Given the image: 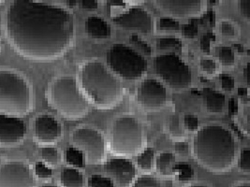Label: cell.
<instances>
[{
    "mask_svg": "<svg viewBox=\"0 0 250 187\" xmlns=\"http://www.w3.org/2000/svg\"><path fill=\"white\" fill-rule=\"evenodd\" d=\"M5 29L19 55L39 62L61 57L72 45L75 37L71 12L32 0L12 2L6 13Z\"/></svg>",
    "mask_w": 250,
    "mask_h": 187,
    "instance_id": "6da1fadb",
    "label": "cell"
},
{
    "mask_svg": "<svg viewBox=\"0 0 250 187\" xmlns=\"http://www.w3.org/2000/svg\"><path fill=\"white\" fill-rule=\"evenodd\" d=\"M236 142L231 132L218 125H208L198 130L192 143V153L198 163L213 172L229 170L235 161Z\"/></svg>",
    "mask_w": 250,
    "mask_h": 187,
    "instance_id": "7a4b0ae2",
    "label": "cell"
},
{
    "mask_svg": "<svg viewBox=\"0 0 250 187\" xmlns=\"http://www.w3.org/2000/svg\"><path fill=\"white\" fill-rule=\"evenodd\" d=\"M80 82L83 93L102 110L114 108L124 95L121 82L101 62L91 61L83 65Z\"/></svg>",
    "mask_w": 250,
    "mask_h": 187,
    "instance_id": "3957f363",
    "label": "cell"
},
{
    "mask_svg": "<svg viewBox=\"0 0 250 187\" xmlns=\"http://www.w3.org/2000/svg\"><path fill=\"white\" fill-rule=\"evenodd\" d=\"M32 110V93L26 80L18 73L0 70V115L21 117Z\"/></svg>",
    "mask_w": 250,
    "mask_h": 187,
    "instance_id": "277c9868",
    "label": "cell"
},
{
    "mask_svg": "<svg viewBox=\"0 0 250 187\" xmlns=\"http://www.w3.org/2000/svg\"><path fill=\"white\" fill-rule=\"evenodd\" d=\"M49 98L57 112L68 120L82 119L89 112V103L73 77L56 79L50 87Z\"/></svg>",
    "mask_w": 250,
    "mask_h": 187,
    "instance_id": "5b68a950",
    "label": "cell"
},
{
    "mask_svg": "<svg viewBox=\"0 0 250 187\" xmlns=\"http://www.w3.org/2000/svg\"><path fill=\"white\" fill-rule=\"evenodd\" d=\"M146 136L143 125L135 117L125 115L114 121L111 134V151L120 157H131L145 150Z\"/></svg>",
    "mask_w": 250,
    "mask_h": 187,
    "instance_id": "8992f818",
    "label": "cell"
},
{
    "mask_svg": "<svg viewBox=\"0 0 250 187\" xmlns=\"http://www.w3.org/2000/svg\"><path fill=\"white\" fill-rule=\"evenodd\" d=\"M107 64L117 76L125 80L143 78L147 71V61L135 50L116 43L107 52Z\"/></svg>",
    "mask_w": 250,
    "mask_h": 187,
    "instance_id": "52a82bcc",
    "label": "cell"
},
{
    "mask_svg": "<svg viewBox=\"0 0 250 187\" xmlns=\"http://www.w3.org/2000/svg\"><path fill=\"white\" fill-rule=\"evenodd\" d=\"M154 70L159 78L173 89H186L191 85L190 68L174 54L158 56L154 58Z\"/></svg>",
    "mask_w": 250,
    "mask_h": 187,
    "instance_id": "ba28073f",
    "label": "cell"
},
{
    "mask_svg": "<svg viewBox=\"0 0 250 187\" xmlns=\"http://www.w3.org/2000/svg\"><path fill=\"white\" fill-rule=\"evenodd\" d=\"M75 148L86 155L87 163L99 165L106 157V143L103 134L91 128H80L71 135Z\"/></svg>",
    "mask_w": 250,
    "mask_h": 187,
    "instance_id": "9c48e42d",
    "label": "cell"
},
{
    "mask_svg": "<svg viewBox=\"0 0 250 187\" xmlns=\"http://www.w3.org/2000/svg\"><path fill=\"white\" fill-rule=\"evenodd\" d=\"M0 187H35L30 168L20 161H12L0 166Z\"/></svg>",
    "mask_w": 250,
    "mask_h": 187,
    "instance_id": "30bf717a",
    "label": "cell"
},
{
    "mask_svg": "<svg viewBox=\"0 0 250 187\" xmlns=\"http://www.w3.org/2000/svg\"><path fill=\"white\" fill-rule=\"evenodd\" d=\"M138 102L147 111H158L167 104L166 87L155 79H146L141 83L138 92Z\"/></svg>",
    "mask_w": 250,
    "mask_h": 187,
    "instance_id": "8fae6325",
    "label": "cell"
},
{
    "mask_svg": "<svg viewBox=\"0 0 250 187\" xmlns=\"http://www.w3.org/2000/svg\"><path fill=\"white\" fill-rule=\"evenodd\" d=\"M114 23L125 30L137 31L143 34H150L153 28V19L150 13L144 8L132 7L124 13L115 16Z\"/></svg>",
    "mask_w": 250,
    "mask_h": 187,
    "instance_id": "7c38bea8",
    "label": "cell"
},
{
    "mask_svg": "<svg viewBox=\"0 0 250 187\" xmlns=\"http://www.w3.org/2000/svg\"><path fill=\"white\" fill-rule=\"evenodd\" d=\"M104 171L119 187H129L136 176V168L127 158H112L104 164Z\"/></svg>",
    "mask_w": 250,
    "mask_h": 187,
    "instance_id": "4fadbf2b",
    "label": "cell"
},
{
    "mask_svg": "<svg viewBox=\"0 0 250 187\" xmlns=\"http://www.w3.org/2000/svg\"><path fill=\"white\" fill-rule=\"evenodd\" d=\"M154 3L162 12L177 17H197L205 9V2L201 0H157Z\"/></svg>",
    "mask_w": 250,
    "mask_h": 187,
    "instance_id": "5bb4252c",
    "label": "cell"
},
{
    "mask_svg": "<svg viewBox=\"0 0 250 187\" xmlns=\"http://www.w3.org/2000/svg\"><path fill=\"white\" fill-rule=\"evenodd\" d=\"M26 129L18 117L0 115V146L12 147L19 144L25 136Z\"/></svg>",
    "mask_w": 250,
    "mask_h": 187,
    "instance_id": "9a60e30c",
    "label": "cell"
},
{
    "mask_svg": "<svg viewBox=\"0 0 250 187\" xmlns=\"http://www.w3.org/2000/svg\"><path fill=\"white\" fill-rule=\"evenodd\" d=\"M62 128L53 116L40 115L36 118L34 126L35 140L40 144L50 145L61 138Z\"/></svg>",
    "mask_w": 250,
    "mask_h": 187,
    "instance_id": "2e32d148",
    "label": "cell"
},
{
    "mask_svg": "<svg viewBox=\"0 0 250 187\" xmlns=\"http://www.w3.org/2000/svg\"><path fill=\"white\" fill-rule=\"evenodd\" d=\"M86 32L95 39H106L112 35L110 24L99 16H90L86 20Z\"/></svg>",
    "mask_w": 250,
    "mask_h": 187,
    "instance_id": "e0dca14e",
    "label": "cell"
},
{
    "mask_svg": "<svg viewBox=\"0 0 250 187\" xmlns=\"http://www.w3.org/2000/svg\"><path fill=\"white\" fill-rule=\"evenodd\" d=\"M204 95L206 109L209 112L219 113L223 112L226 101V97L223 94L211 88H205Z\"/></svg>",
    "mask_w": 250,
    "mask_h": 187,
    "instance_id": "ac0fdd59",
    "label": "cell"
},
{
    "mask_svg": "<svg viewBox=\"0 0 250 187\" xmlns=\"http://www.w3.org/2000/svg\"><path fill=\"white\" fill-rule=\"evenodd\" d=\"M60 184L62 187H83V176L74 168H65L60 174Z\"/></svg>",
    "mask_w": 250,
    "mask_h": 187,
    "instance_id": "d6986e66",
    "label": "cell"
},
{
    "mask_svg": "<svg viewBox=\"0 0 250 187\" xmlns=\"http://www.w3.org/2000/svg\"><path fill=\"white\" fill-rule=\"evenodd\" d=\"M65 160L70 168H80L84 166L83 153L75 147H68L65 152Z\"/></svg>",
    "mask_w": 250,
    "mask_h": 187,
    "instance_id": "ffe728a7",
    "label": "cell"
},
{
    "mask_svg": "<svg viewBox=\"0 0 250 187\" xmlns=\"http://www.w3.org/2000/svg\"><path fill=\"white\" fill-rule=\"evenodd\" d=\"M173 160H174L173 153L169 152H162L157 157V160H156L157 171L162 175H168Z\"/></svg>",
    "mask_w": 250,
    "mask_h": 187,
    "instance_id": "44dd1931",
    "label": "cell"
},
{
    "mask_svg": "<svg viewBox=\"0 0 250 187\" xmlns=\"http://www.w3.org/2000/svg\"><path fill=\"white\" fill-rule=\"evenodd\" d=\"M155 152L152 148H146L137 157V164L142 170L150 171L154 166Z\"/></svg>",
    "mask_w": 250,
    "mask_h": 187,
    "instance_id": "7402d4cb",
    "label": "cell"
},
{
    "mask_svg": "<svg viewBox=\"0 0 250 187\" xmlns=\"http://www.w3.org/2000/svg\"><path fill=\"white\" fill-rule=\"evenodd\" d=\"M157 49L161 51H180L183 44L181 39L177 37H160L156 42Z\"/></svg>",
    "mask_w": 250,
    "mask_h": 187,
    "instance_id": "603a6c76",
    "label": "cell"
},
{
    "mask_svg": "<svg viewBox=\"0 0 250 187\" xmlns=\"http://www.w3.org/2000/svg\"><path fill=\"white\" fill-rule=\"evenodd\" d=\"M172 171L177 173L178 180L180 182H188L192 180L194 177V171L190 165L187 163H178L173 166Z\"/></svg>",
    "mask_w": 250,
    "mask_h": 187,
    "instance_id": "cb8c5ba5",
    "label": "cell"
},
{
    "mask_svg": "<svg viewBox=\"0 0 250 187\" xmlns=\"http://www.w3.org/2000/svg\"><path fill=\"white\" fill-rule=\"evenodd\" d=\"M168 131L171 138L173 139H182L184 137V132L180 125V120L177 114H172L169 118Z\"/></svg>",
    "mask_w": 250,
    "mask_h": 187,
    "instance_id": "d4e9b609",
    "label": "cell"
},
{
    "mask_svg": "<svg viewBox=\"0 0 250 187\" xmlns=\"http://www.w3.org/2000/svg\"><path fill=\"white\" fill-rule=\"evenodd\" d=\"M42 160L44 161V164H47L49 166L55 167L59 163L60 157H59V152L57 148L55 147H43L42 149Z\"/></svg>",
    "mask_w": 250,
    "mask_h": 187,
    "instance_id": "484cf974",
    "label": "cell"
},
{
    "mask_svg": "<svg viewBox=\"0 0 250 187\" xmlns=\"http://www.w3.org/2000/svg\"><path fill=\"white\" fill-rule=\"evenodd\" d=\"M180 23L171 17H161L157 21L156 29L159 31H178Z\"/></svg>",
    "mask_w": 250,
    "mask_h": 187,
    "instance_id": "4316f807",
    "label": "cell"
},
{
    "mask_svg": "<svg viewBox=\"0 0 250 187\" xmlns=\"http://www.w3.org/2000/svg\"><path fill=\"white\" fill-rule=\"evenodd\" d=\"M219 61L223 66H232L235 62V55L230 47H221L219 51Z\"/></svg>",
    "mask_w": 250,
    "mask_h": 187,
    "instance_id": "83f0119b",
    "label": "cell"
},
{
    "mask_svg": "<svg viewBox=\"0 0 250 187\" xmlns=\"http://www.w3.org/2000/svg\"><path fill=\"white\" fill-rule=\"evenodd\" d=\"M132 187H161L157 178L150 175L139 177L133 183Z\"/></svg>",
    "mask_w": 250,
    "mask_h": 187,
    "instance_id": "f1b7e54d",
    "label": "cell"
},
{
    "mask_svg": "<svg viewBox=\"0 0 250 187\" xmlns=\"http://www.w3.org/2000/svg\"><path fill=\"white\" fill-rule=\"evenodd\" d=\"M89 187H114V183L108 177L93 175L88 179Z\"/></svg>",
    "mask_w": 250,
    "mask_h": 187,
    "instance_id": "f546056e",
    "label": "cell"
},
{
    "mask_svg": "<svg viewBox=\"0 0 250 187\" xmlns=\"http://www.w3.org/2000/svg\"><path fill=\"white\" fill-rule=\"evenodd\" d=\"M129 42L139 49L141 52H143L146 56H151L152 49L149 44H147L145 40H143L138 35H131L129 37Z\"/></svg>",
    "mask_w": 250,
    "mask_h": 187,
    "instance_id": "4dcf8cb0",
    "label": "cell"
},
{
    "mask_svg": "<svg viewBox=\"0 0 250 187\" xmlns=\"http://www.w3.org/2000/svg\"><path fill=\"white\" fill-rule=\"evenodd\" d=\"M238 168L244 173L250 172V150L245 148L242 150L238 161Z\"/></svg>",
    "mask_w": 250,
    "mask_h": 187,
    "instance_id": "1f68e13d",
    "label": "cell"
},
{
    "mask_svg": "<svg viewBox=\"0 0 250 187\" xmlns=\"http://www.w3.org/2000/svg\"><path fill=\"white\" fill-rule=\"evenodd\" d=\"M35 174L40 179H50L53 175V170L43 162H37L35 165Z\"/></svg>",
    "mask_w": 250,
    "mask_h": 187,
    "instance_id": "d6a6232c",
    "label": "cell"
},
{
    "mask_svg": "<svg viewBox=\"0 0 250 187\" xmlns=\"http://www.w3.org/2000/svg\"><path fill=\"white\" fill-rule=\"evenodd\" d=\"M219 79H220L221 86H222L223 90H225V91H231L234 88L235 81H234L232 76L224 73V74H221L219 76Z\"/></svg>",
    "mask_w": 250,
    "mask_h": 187,
    "instance_id": "836d02e7",
    "label": "cell"
},
{
    "mask_svg": "<svg viewBox=\"0 0 250 187\" xmlns=\"http://www.w3.org/2000/svg\"><path fill=\"white\" fill-rule=\"evenodd\" d=\"M198 27L195 25V23H190L184 24L182 27V34L187 38H194L198 35Z\"/></svg>",
    "mask_w": 250,
    "mask_h": 187,
    "instance_id": "e575fe53",
    "label": "cell"
},
{
    "mask_svg": "<svg viewBox=\"0 0 250 187\" xmlns=\"http://www.w3.org/2000/svg\"><path fill=\"white\" fill-rule=\"evenodd\" d=\"M201 68L208 74H215L216 70V63L213 59L203 58L200 62Z\"/></svg>",
    "mask_w": 250,
    "mask_h": 187,
    "instance_id": "d590c367",
    "label": "cell"
},
{
    "mask_svg": "<svg viewBox=\"0 0 250 187\" xmlns=\"http://www.w3.org/2000/svg\"><path fill=\"white\" fill-rule=\"evenodd\" d=\"M185 128L189 131H195L199 128V120L198 118L191 114H187L184 118Z\"/></svg>",
    "mask_w": 250,
    "mask_h": 187,
    "instance_id": "8d00e7d4",
    "label": "cell"
},
{
    "mask_svg": "<svg viewBox=\"0 0 250 187\" xmlns=\"http://www.w3.org/2000/svg\"><path fill=\"white\" fill-rule=\"evenodd\" d=\"M235 27L234 25L228 21H223L221 23V34L224 37H235Z\"/></svg>",
    "mask_w": 250,
    "mask_h": 187,
    "instance_id": "74e56055",
    "label": "cell"
},
{
    "mask_svg": "<svg viewBox=\"0 0 250 187\" xmlns=\"http://www.w3.org/2000/svg\"><path fill=\"white\" fill-rule=\"evenodd\" d=\"M174 151L181 156H187L189 152V145L188 142H185V141L175 142Z\"/></svg>",
    "mask_w": 250,
    "mask_h": 187,
    "instance_id": "f35d334b",
    "label": "cell"
},
{
    "mask_svg": "<svg viewBox=\"0 0 250 187\" xmlns=\"http://www.w3.org/2000/svg\"><path fill=\"white\" fill-rule=\"evenodd\" d=\"M239 10L241 14L246 18V20L250 21V1L243 0L239 1Z\"/></svg>",
    "mask_w": 250,
    "mask_h": 187,
    "instance_id": "ab89813d",
    "label": "cell"
},
{
    "mask_svg": "<svg viewBox=\"0 0 250 187\" xmlns=\"http://www.w3.org/2000/svg\"><path fill=\"white\" fill-rule=\"evenodd\" d=\"M81 6L84 10H96L99 7V2L96 0H83L80 2Z\"/></svg>",
    "mask_w": 250,
    "mask_h": 187,
    "instance_id": "60d3db41",
    "label": "cell"
},
{
    "mask_svg": "<svg viewBox=\"0 0 250 187\" xmlns=\"http://www.w3.org/2000/svg\"><path fill=\"white\" fill-rule=\"evenodd\" d=\"M210 45H211V40L208 38L207 36L205 35L201 38V49L203 53L208 55L210 53Z\"/></svg>",
    "mask_w": 250,
    "mask_h": 187,
    "instance_id": "b9f144b4",
    "label": "cell"
},
{
    "mask_svg": "<svg viewBox=\"0 0 250 187\" xmlns=\"http://www.w3.org/2000/svg\"><path fill=\"white\" fill-rule=\"evenodd\" d=\"M229 112L231 116L236 115L238 112V104H237V100L235 98H230L229 101Z\"/></svg>",
    "mask_w": 250,
    "mask_h": 187,
    "instance_id": "7bdbcfd3",
    "label": "cell"
},
{
    "mask_svg": "<svg viewBox=\"0 0 250 187\" xmlns=\"http://www.w3.org/2000/svg\"><path fill=\"white\" fill-rule=\"evenodd\" d=\"M238 94L244 102H246V99L248 100V89L247 88H239Z\"/></svg>",
    "mask_w": 250,
    "mask_h": 187,
    "instance_id": "ee69618b",
    "label": "cell"
},
{
    "mask_svg": "<svg viewBox=\"0 0 250 187\" xmlns=\"http://www.w3.org/2000/svg\"><path fill=\"white\" fill-rule=\"evenodd\" d=\"M209 22H210L211 26H214V25H215V23H216V16H215V13L213 12H211L209 13Z\"/></svg>",
    "mask_w": 250,
    "mask_h": 187,
    "instance_id": "f6af8a7d",
    "label": "cell"
},
{
    "mask_svg": "<svg viewBox=\"0 0 250 187\" xmlns=\"http://www.w3.org/2000/svg\"><path fill=\"white\" fill-rule=\"evenodd\" d=\"M243 73H244V79H245V81L249 84V65H247V66L244 68Z\"/></svg>",
    "mask_w": 250,
    "mask_h": 187,
    "instance_id": "bcb514c9",
    "label": "cell"
},
{
    "mask_svg": "<svg viewBox=\"0 0 250 187\" xmlns=\"http://www.w3.org/2000/svg\"><path fill=\"white\" fill-rule=\"evenodd\" d=\"M233 47L235 48V50L238 52V53H244V51H245V48L243 45H241V44H234Z\"/></svg>",
    "mask_w": 250,
    "mask_h": 187,
    "instance_id": "7dc6e473",
    "label": "cell"
},
{
    "mask_svg": "<svg viewBox=\"0 0 250 187\" xmlns=\"http://www.w3.org/2000/svg\"><path fill=\"white\" fill-rule=\"evenodd\" d=\"M205 35L208 37V38L211 40V41H213V42H215V40H216V36L214 33H211V32H208L207 34H205Z\"/></svg>",
    "mask_w": 250,
    "mask_h": 187,
    "instance_id": "c3c4849f",
    "label": "cell"
},
{
    "mask_svg": "<svg viewBox=\"0 0 250 187\" xmlns=\"http://www.w3.org/2000/svg\"><path fill=\"white\" fill-rule=\"evenodd\" d=\"M66 3H68L67 5L72 8V7H75V6L77 5V3H78V2H76V1H67Z\"/></svg>",
    "mask_w": 250,
    "mask_h": 187,
    "instance_id": "681fc988",
    "label": "cell"
},
{
    "mask_svg": "<svg viewBox=\"0 0 250 187\" xmlns=\"http://www.w3.org/2000/svg\"><path fill=\"white\" fill-rule=\"evenodd\" d=\"M208 3H210L212 6H213V5L216 6L217 4H220V1H212V0H211V1H209Z\"/></svg>",
    "mask_w": 250,
    "mask_h": 187,
    "instance_id": "f907efd6",
    "label": "cell"
},
{
    "mask_svg": "<svg viewBox=\"0 0 250 187\" xmlns=\"http://www.w3.org/2000/svg\"><path fill=\"white\" fill-rule=\"evenodd\" d=\"M236 187H250V185L249 183H246V184H242V185H239Z\"/></svg>",
    "mask_w": 250,
    "mask_h": 187,
    "instance_id": "816d5d0a",
    "label": "cell"
},
{
    "mask_svg": "<svg viewBox=\"0 0 250 187\" xmlns=\"http://www.w3.org/2000/svg\"><path fill=\"white\" fill-rule=\"evenodd\" d=\"M191 92H192V94H194V95H200L201 94V92L197 91V90H192Z\"/></svg>",
    "mask_w": 250,
    "mask_h": 187,
    "instance_id": "f5cc1de1",
    "label": "cell"
},
{
    "mask_svg": "<svg viewBox=\"0 0 250 187\" xmlns=\"http://www.w3.org/2000/svg\"><path fill=\"white\" fill-rule=\"evenodd\" d=\"M189 187H208L206 186H190Z\"/></svg>",
    "mask_w": 250,
    "mask_h": 187,
    "instance_id": "db71d44e",
    "label": "cell"
},
{
    "mask_svg": "<svg viewBox=\"0 0 250 187\" xmlns=\"http://www.w3.org/2000/svg\"><path fill=\"white\" fill-rule=\"evenodd\" d=\"M55 187V186H44V187Z\"/></svg>",
    "mask_w": 250,
    "mask_h": 187,
    "instance_id": "11a10c76",
    "label": "cell"
}]
</instances>
